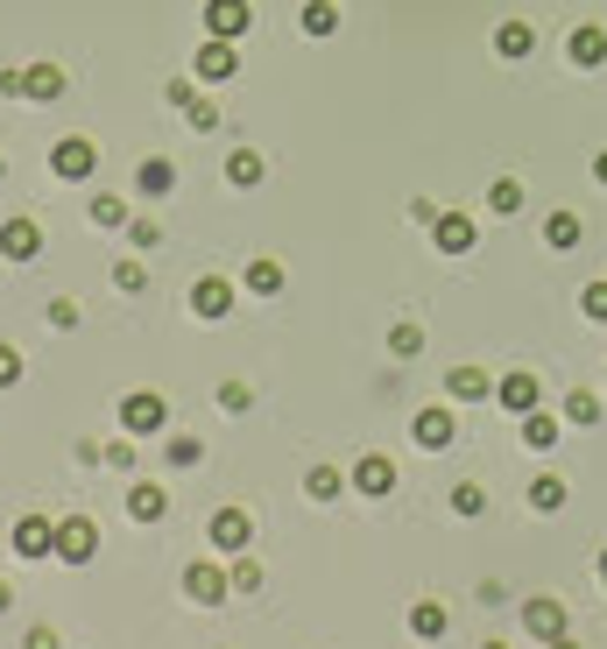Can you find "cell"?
<instances>
[{"instance_id": "38", "label": "cell", "mask_w": 607, "mask_h": 649, "mask_svg": "<svg viewBox=\"0 0 607 649\" xmlns=\"http://www.w3.org/2000/svg\"><path fill=\"white\" fill-rule=\"evenodd\" d=\"M248 403H255L248 381H219V410H248Z\"/></svg>"}, {"instance_id": "33", "label": "cell", "mask_w": 607, "mask_h": 649, "mask_svg": "<svg viewBox=\"0 0 607 649\" xmlns=\"http://www.w3.org/2000/svg\"><path fill=\"white\" fill-rule=\"evenodd\" d=\"M389 353H395V360L424 353V324H389Z\"/></svg>"}, {"instance_id": "24", "label": "cell", "mask_w": 607, "mask_h": 649, "mask_svg": "<svg viewBox=\"0 0 607 649\" xmlns=\"http://www.w3.org/2000/svg\"><path fill=\"white\" fill-rule=\"evenodd\" d=\"M495 50L502 56H529V50H537V29H529V22H502L495 29Z\"/></svg>"}, {"instance_id": "45", "label": "cell", "mask_w": 607, "mask_h": 649, "mask_svg": "<svg viewBox=\"0 0 607 649\" xmlns=\"http://www.w3.org/2000/svg\"><path fill=\"white\" fill-rule=\"evenodd\" d=\"M113 282H121V290H142L148 269H142V261H121V269H113Z\"/></svg>"}, {"instance_id": "9", "label": "cell", "mask_w": 607, "mask_h": 649, "mask_svg": "<svg viewBox=\"0 0 607 649\" xmlns=\"http://www.w3.org/2000/svg\"><path fill=\"white\" fill-rule=\"evenodd\" d=\"M192 311L219 324L226 311H234V282H226V276H198V282H192Z\"/></svg>"}, {"instance_id": "6", "label": "cell", "mask_w": 607, "mask_h": 649, "mask_svg": "<svg viewBox=\"0 0 607 649\" xmlns=\"http://www.w3.org/2000/svg\"><path fill=\"white\" fill-rule=\"evenodd\" d=\"M248 22H255L248 0H205V35H226V43H234V35H248Z\"/></svg>"}, {"instance_id": "21", "label": "cell", "mask_w": 607, "mask_h": 649, "mask_svg": "<svg viewBox=\"0 0 607 649\" xmlns=\"http://www.w3.org/2000/svg\"><path fill=\"white\" fill-rule=\"evenodd\" d=\"M135 190H142V198H169V190H177V169H169L163 156H148V163L135 169Z\"/></svg>"}, {"instance_id": "43", "label": "cell", "mask_w": 607, "mask_h": 649, "mask_svg": "<svg viewBox=\"0 0 607 649\" xmlns=\"http://www.w3.org/2000/svg\"><path fill=\"white\" fill-rule=\"evenodd\" d=\"M50 324H56V332H71V324H79V303L56 297V303H50Z\"/></svg>"}, {"instance_id": "39", "label": "cell", "mask_w": 607, "mask_h": 649, "mask_svg": "<svg viewBox=\"0 0 607 649\" xmlns=\"http://www.w3.org/2000/svg\"><path fill=\"white\" fill-rule=\"evenodd\" d=\"M234 594H261V565H255V558L234 565Z\"/></svg>"}, {"instance_id": "14", "label": "cell", "mask_w": 607, "mask_h": 649, "mask_svg": "<svg viewBox=\"0 0 607 649\" xmlns=\"http://www.w3.org/2000/svg\"><path fill=\"white\" fill-rule=\"evenodd\" d=\"M416 445H424V452H445L452 445V437H460V424H452V410H416Z\"/></svg>"}, {"instance_id": "1", "label": "cell", "mask_w": 607, "mask_h": 649, "mask_svg": "<svg viewBox=\"0 0 607 649\" xmlns=\"http://www.w3.org/2000/svg\"><path fill=\"white\" fill-rule=\"evenodd\" d=\"M163 424H169V403H163L156 389H135V395L121 403V431H127V437H163Z\"/></svg>"}, {"instance_id": "12", "label": "cell", "mask_w": 607, "mask_h": 649, "mask_svg": "<svg viewBox=\"0 0 607 649\" xmlns=\"http://www.w3.org/2000/svg\"><path fill=\"white\" fill-rule=\"evenodd\" d=\"M523 628L537 642H558L565 636V600H523Z\"/></svg>"}, {"instance_id": "29", "label": "cell", "mask_w": 607, "mask_h": 649, "mask_svg": "<svg viewBox=\"0 0 607 649\" xmlns=\"http://www.w3.org/2000/svg\"><path fill=\"white\" fill-rule=\"evenodd\" d=\"M487 213H502V219L523 213V184L516 177H495V184H487Z\"/></svg>"}, {"instance_id": "28", "label": "cell", "mask_w": 607, "mask_h": 649, "mask_svg": "<svg viewBox=\"0 0 607 649\" xmlns=\"http://www.w3.org/2000/svg\"><path fill=\"white\" fill-rule=\"evenodd\" d=\"M565 424H586V431H594V424H600V395H594V389H573V395H565Z\"/></svg>"}, {"instance_id": "49", "label": "cell", "mask_w": 607, "mask_h": 649, "mask_svg": "<svg viewBox=\"0 0 607 649\" xmlns=\"http://www.w3.org/2000/svg\"><path fill=\"white\" fill-rule=\"evenodd\" d=\"M552 649H579V642H573V636H558V642H552Z\"/></svg>"}, {"instance_id": "27", "label": "cell", "mask_w": 607, "mask_h": 649, "mask_svg": "<svg viewBox=\"0 0 607 649\" xmlns=\"http://www.w3.org/2000/svg\"><path fill=\"white\" fill-rule=\"evenodd\" d=\"M579 234H586L579 213H552V219H544V240H552L558 255H565V247H579Z\"/></svg>"}, {"instance_id": "15", "label": "cell", "mask_w": 607, "mask_h": 649, "mask_svg": "<svg viewBox=\"0 0 607 649\" xmlns=\"http://www.w3.org/2000/svg\"><path fill=\"white\" fill-rule=\"evenodd\" d=\"M127 515H135V523H163V515H169V487L135 481V487H127Z\"/></svg>"}, {"instance_id": "25", "label": "cell", "mask_w": 607, "mask_h": 649, "mask_svg": "<svg viewBox=\"0 0 607 649\" xmlns=\"http://www.w3.org/2000/svg\"><path fill=\"white\" fill-rule=\"evenodd\" d=\"M226 184H240V190L261 184V156H255V148H234V156H226Z\"/></svg>"}, {"instance_id": "2", "label": "cell", "mask_w": 607, "mask_h": 649, "mask_svg": "<svg viewBox=\"0 0 607 649\" xmlns=\"http://www.w3.org/2000/svg\"><path fill=\"white\" fill-rule=\"evenodd\" d=\"M50 169H56V177H64V184H85L92 169H100V148H92L85 135H64V142L50 148Z\"/></svg>"}, {"instance_id": "41", "label": "cell", "mask_w": 607, "mask_h": 649, "mask_svg": "<svg viewBox=\"0 0 607 649\" xmlns=\"http://www.w3.org/2000/svg\"><path fill=\"white\" fill-rule=\"evenodd\" d=\"M198 452H205L198 437H169V466H198Z\"/></svg>"}, {"instance_id": "42", "label": "cell", "mask_w": 607, "mask_h": 649, "mask_svg": "<svg viewBox=\"0 0 607 649\" xmlns=\"http://www.w3.org/2000/svg\"><path fill=\"white\" fill-rule=\"evenodd\" d=\"M14 381H22V353L0 347V389H14Z\"/></svg>"}, {"instance_id": "32", "label": "cell", "mask_w": 607, "mask_h": 649, "mask_svg": "<svg viewBox=\"0 0 607 649\" xmlns=\"http://www.w3.org/2000/svg\"><path fill=\"white\" fill-rule=\"evenodd\" d=\"M332 29H339L332 0H304V35H332Z\"/></svg>"}, {"instance_id": "10", "label": "cell", "mask_w": 607, "mask_h": 649, "mask_svg": "<svg viewBox=\"0 0 607 649\" xmlns=\"http://www.w3.org/2000/svg\"><path fill=\"white\" fill-rule=\"evenodd\" d=\"M0 255H8V261H35V255H43V226H35V219H8V226H0Z\"/></svg>"}, {"instance_id": "47", "label": "cell", "mask_w": 607, "mask_h": 649, "mask_svg": "<svg viewBox=\"0 0 607 649\" xmlns=\"http://www.w3.org/2000/svg\"><path fill=\"white\" fill-rule=\"evenodd\" d=\"M594 177H600V184H607V148H600V156H594Z\"/></svg>"}, {"instance_id": "13", "label": "cell", "mask_w": 607, "mask_h": 649, "mask_svg": "<svg viewBox=\"0 0 607 649\" xmlns=\"http://www.w3.org/2000/svg\"><path fill=\"white\" fill-rule=\"evenodd\" d=\"M353 494H374V502H382V494L395 487V460H382V452H368V460L353 466V481H347Z\"/></svg>"}, {"instance_id": "46", "label": "cell", "mask_w": 607, "mask_h": 649, "mask_svg": "<svg viewBox=\"0 0 607 649\" xmlns=\"http://www.w3.org/2000/svg\"><path fill=\"white\" fill-rule=\"evenodd\" d=\"M22 649H64V642H56V628H29Z\"/></svg>"}, {"instance_id": "40", "label": "cell", "mask_w": 607, "mask_h": 649, "mask_svg": "<svg viewBox=\"0 0 607 649\" xmlns=\"http://www.w3.org/2000/svg\"><path fill=\"white\" fill-rule=\"evenodd\" d=\"M106 466H113V473L135 466V437H113V445H106Z\"/></svg>"}, {"instance_id": "36", "label": "cell", "mask_w": 607, "mask_h": 649, "mask_svg": "<svg viewBox=\"0 0 607 649\" xmlns=\"http://www.w3.org/2000/svg\"><path fill=\"white\" fill-rule=\"evenodd\" d=\"M452 508H460V515H481V508H487V487L460 481V487H452Z\"/></svg>"}, {"instance_id": "26", "label": "cell", "mask_w": 607, "mask_h": 649, "mask_svg": "<svg viewBox=\"0 0 607 649\" xmlns=\"http://www.w3.org/2000/svg\"><path fill=\"white\" fill-rule=\"evenodd\" d=\"M85 219H92V226H106V234H113V226H127V198H113V190H100V198L85 205Z\"/></svg>"}, {"instance_id": "19", "label": "cell", "mask_w": 607, "mask_h": 649, "mask_svg": "<svg viewBox=\"0 0 607 649\" xmlns=\"http://www.w3.org/2000/svg\"><path fill=\"white\" fill-rule=\"evenodd\" d=\"M445 628H452V615H445L439 600H416V607H410V636H416V642H439Z\"/></svg>"}, {"instance_id": "20", "label": "cell", "mask_w": 607, "mask_h": 649, "mask_svg": "<svg viewBox=\"0 0 607 649\" xmlns=\"http://www.w3.org/2000/svg\"><path fill=\"white\" fill-rule=\"evenodd\" d=\"M22 100H64V71L56 64H29L22 71Z\"/></svg>"}, {"instance_id": "50", "label": "cell", "mask_w": 607, "mask_h": 649, "mask_svg": "<svg viewBox=\"0 0 607 649\" xmlns=\"http://www.w3.org/2000/svg\"><path fill=\"white\" fill-rule=\"evenodd\" d=\"M600 586H607V550H600Z\"/></svg>"}, {"instance_id": "44", "label": "cell", "mask_w": 607, "mask_h": 649, "mask_svg": "<svg viewBox=\"0 0 607 649\" xmlns=\"http://www.w3.org/2000/svg\"><path fill=\"white\" fill-rule=\"evenodd\" d=\"M163 100H169V106H192V100H198V85H192V79H169V85H163Z\"/></svg>"}, {"instance_id": "34", "label": "cell", "mask_w": 607, "mask_h": 649, "mask_svg": "<svg viewBox=\"0 0 607 649\" xmlns=\"http://www.w3.org/2000/svg\"><path fill=\"white\" fill-rule=\"evenodd\" d=\"M127 240H135V255H156V247H163V226H156V219H127Z\"/></svg>"}, {"instance_id": "7", "label": "cell", "mask_w": 607, "mask_h": 649, "mask_svg": "<svg viewBox=\"0 0 607 649\" xmlns=\"http://www.w3.org/2000/svg\"><path fill=\"white\" fill-rule=\"evenodd\" d=\"M14 558H56V523L22 515V523H14Z\"/></svg>"}, {"instance_id": "23", "label": "cell", "mask_w": 607, "mask_h": 649, "mask_svg": "<svg viewBox=\"0 0 607 649\" xmlns=\"http://www.w3.org/2000/svg\"><path fill=\"white\" fill-rule=\"evenodd\" d=\"M523 445H529V452H552V445H558V416L529 410V416H523Z\"/></svg>"}, {"instance_id": "3", "label": "cell", "mask_w": 607, "mask_h": 649, "mask_svg": "<svg viewBox=\"0 0 607 649\" xmlns=\"http://www.w3.org/2000/svg\"><path fill=\"white\" fill-rule=\"evenodd\" d=\"M92 550H100V529H92L85 515H64V523H56V558L64 565H92Z\"/></svg>"}, {"instance_id": "4", "label": "cell", "mask_w": 607, "mask_h": 649, "mask_svg": "<svg viewBox=\"0 0 607 649\" xmlns=\"http://www.w3.org/2000/svg\"><path fill=\"white\" fill-rule=\"evenodd\" d=\"M205 537H213L219 550H248V544H255V515H248V508H213Z\"/></svg>"}, {"instance_id": "52", "label": "cell", "mask_w": 607, "mask_h": 649, "mask_svg": "<svg viewBox=\"0 0 607 649\" xmlns=\"http://www.w3.org/2000/svg\"><path fill=\"white\" fill-rule=\"evenodd\" d=\"M0 177H8V163H0Z\"/></svg>"}, {"instance_id": "5", "label": "cell", "mask_w": 607, "mask_h": 649, "mask_svg": "<svg viewBox=\"0 0 607 649\" xmlns=\"http://www.w3.org/2000/svg\"><path fill=\"white\" fill-rule=\"evenodd\" d=\"M226 594H234V571H219V565H192V571H184V600L219 607Z\"/></svg>"}, {"instance_id": "37", "label": "cell", "mask_w": 607, "mask_h": 649, "mask_svg": "<svg viewBox=\"0 0 607 649\" xmlns=\"http://www.w3.org/2000/svg\"><path fill=\"white\" fill-rule=\"evenodd\" d=\"M579 311L594 318V324H607V282H586V290H579Z\"/></svg>"}, {"instance_id": "31", "label": "cell", "mask_w": 607, "mask_h": 649, "mask_svg": "<svg viewBox=\"0 0 607 649\" xmlns=\"http://www.w3.org/2000/svg\"><path fill=\"white\" fill-rule=\"evenodd\" d=\"M248 290H255V297H276V290H282V261H269V255L248 261Z\"/></svg>"}, {"instance_id": "8", "label": "cell", "mask_w": 607, "mask_h": 649, "mask_svg": "<svg viewBox=\"0 0 607 649\" xmlns=\"http://www.w3.org/2000/svg\"><path fill=\"white\" fill-rule=\"evenodd\" d=\"M198 85H226V79H234V71H240V56H234V43H226V35H213V43H205L198 50Z\"/></svg>"}, {"instance_id": "18", "label": "cell", "mask_w": 607, "mask_h": 649, "mask_svg": "<svg viewBox=\"0 0 607 649\" xmlns=\"http://www.w3.org/2000/svg\"><path fill=\"white\" fill-rule=\"evenodd\" d=\"M565 50H573V64H579V71H594V64H607V29L586 22V29H573V43H565Z\"/></svg>"}, {"instance_id": "22", "label": "cell", "mask_w": 607, "mask_h": 649, "mask_svg": "<svg viewBox=\"0 0 607 649\" xmlns=\"http://www.w3.org/2000/svg\"><path fill=\"white\" fill-rule=\"evenodd\" d=\"M304 494H311V502H339V494H347V473L339 466H311L304 473Z\"/></svg>"}, {"instance_id": "35", "label": "cell", "mask_w": 607, "mask_h": 649, "mask_svg": "<svg viewBox=\"0 0 607 649\" xmlns=\"http://www.w3.org/2000/svg\"><path fill=\"white\" fill-rule=\"evenodd\" d=\"M184 121H192V135H213V127H219V100H192V106H184Z\"/></svg>"}, {"instance_id": "11", "label": "cell", "mask_w": 607, "mask_h": 649, "mask_svg": "<svg viewBox=\"0 0 607 649\" xmlns=\"http://www.w3.org/2000/svg\"><path fill=\"white\" fill-rule=\"evenodd\" d=\"M537 395H544V381H537V374H502V381H495V403H502V410H516V416L537 410Z\"/></svg>"}, {"instance_id": "16", "label": "cell", "mask_w": 607, "mask_h": 649, "mask_svg": "<svg viewBox=\"0 0 607 649\" xmlns=\"http://www.w3.org/2000/svg\"><path fill=\"white\" fill-rule=\"evenodd\" d=\"M431 240H439V255H466L473 247V219L466 213H439L431 219Z\"/></svg>"}, {"instance_id": "30", "label": "cell", "mask_w": 607, "mask_h": 649, "mask_svg": "<svg viewBox=\"0 0 607 649\" xmlns=\"http://www.w3.org/2000/svg\"><path fill=\"white\" fill-rule=\"evenodd\" d=\"M529 508H544V515L565 508V481L558 473H537V481H529Z\"/></svg>"}, {"instance_id": "51", "label": "cell", "mask_w": 607, "mask_h": 649, "mask_svg": "<svg viewBox=\"0 0 607 649\" xmlns=\"http://www.w3.org/2000/svg\"><path fill=\"white\" fill-rule=\"evenodd\" d=\"M487 649H508V642H487Z\"/></svg>"}, {"instance_id": "17", "label": "cell", "mask_w": 607, "mask_h": 649, "mask_svg": "<svg viewBox=\"0 0 607 649\" xmlns=\"http://www.w3.org/2000/svg\"><path fill=\"white\" fill-rule=\"evenodd\" d=\"M445 389H452V403H487V395H495V381H487L481 368H452Z\"/></svg>"}, {"instance_id": "48", "label": "cell", "mask_w": 607, "mask_h": 649, "mask_svg": "<svg viewBox=\"0 0 607 649\" xmlns=\"http://www.w3.org/2000/svg\"><path fill=\"white\" fill-rule=\"evenodd\" d=\"M8 607H14V594H8V579H0V615H8Z\"/></svg>"}]
</instances>
